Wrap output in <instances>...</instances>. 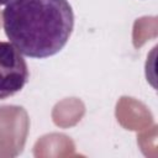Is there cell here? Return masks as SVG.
Here are the masks:
<instances>
[{
  "instance_id": "cell-1",
  "label": "cell",
  "mask_w": 158,
  "mask_h": 158,
  "mask_svg": "<svg viewBox=\"0 0 158 158\" xmlns=\"http://www.w3.org/2000/svg\"><path fill=\"white\" fill-rule=\"evenodd\" d=\"M2 27L20 53L47 58L67 44L74 12L68 0H10L2 10Z\"/></svg>"
},
{
  "instance_id": "cell-2",
  "label": "cell",
  "mask_w": 158,
  "mask_h": 158,
  "mask_svg": "<svg viewBox=\"0 0 158 158\" xmlns=\"http://www.w3.org/2000/svg\"><path fill=\"white\" fill-rule=\"evenodd\" d=\"M28 78V67L22 53L11 42L0 41V100L21 91Z\"/></svg>"
},
{
  "instance_id": "cell-3",
  "label": "cell",
  "mask_w": 158,
  "mask_h": 158,
  "mask_svg": "<svg viewBox=\"0 0 158 158\" xmlns=\"http://www.w3.org/2000/svg\"><path fill=\"white\" fill-rule=\"evenodd\" d=\"M10 0H0V5H6Z\"/></svg>"
}]
</instances>
